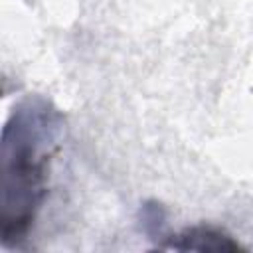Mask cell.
I'll list each match as a JSON object with an SVG mask.
<instances>
[{
  "mask_svg": "<svg viewBox=\"0 0 253 253\" xmlns=\"http://www.w3.org/2000/svg\"><path fill=\"white\" fill-rule=\"evenodd\" d=\"M180 243H172L176 249H198V251H217V249H239L227 235L221 231H213L210 227H194L178 235Z\"/></svg>",
  "mask_w": 253,
  "mask_h": 253,
  "instance_id": "obj_1",
  "label": "cell"
}]
</instances>
